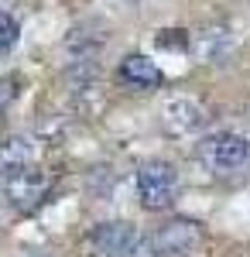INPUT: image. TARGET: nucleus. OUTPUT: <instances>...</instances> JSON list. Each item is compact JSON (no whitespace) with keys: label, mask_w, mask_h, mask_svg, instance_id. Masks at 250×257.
Returning a JSON list of instances; mask_svg holds the SVG:
<instances>
[{"label":"nucleus","mask_w":250,"mask_h":257,"mask_svg":"<svg viewBox=\"0 0 250 257\" xmlns=\"http://www.w3.org/2000/svg\"><path fill=\"white\" fill-rule=\"evenodd\" d=\"M195 158L212 175H230L250 161V141L240 138V134H230V131L209 134L195 144Z\"/></svg>","instance_id":"1"},{"label":"nucleus","mask_w":250,"mask_h":257,"mask_svg":"<svg viewBox=\"0 0 250 257\" xmlns=\"http://www.w3.org/2000/svg\"><path fill=\"white\" fill-rule=\"evenodd\" d=\"M137 196L148 213L172 209L178 199V172L168 161H144L137 168Z\"/></svg>","instance_id":"2"},{"label":"nucleus","mask_w":250,"mask_h":257,"mask_svg":"<svg viewBox=\"0 0 250 257\" xmlns=\"http://www.w3.org/2000/svg\"><path fill=\"white\" fill-rule=\"evenodd\" d=\"M144 240L151 247V257H195L206 243V233L192 219H172Z\"/></svg>","instance_id":"3"},{"label":"nucleus","mask_w":250,"mask_h":257,"mask_svg":"<svg viewBox=\"0 0 250 257\" xmlns=\"http://www.w3.org/2000/svg\"><path fill=\"white\" fill-rule=\"evenodd\" d=\"M137 240L141 237L131 223L113 219V223H96L82 240V250H86V257H131Z\"/></svg>","instance_id":"4"},{"label":"nucleus","mask_w":250,"mask_h":257,"mask_svg":"<svg viewBox=\"0 0 250 257\" xmlns=\"http://www.w3.org/2000/svg\"><path fill=\"white\" fill-rule=\"evenodd\" d=\"M48 189H52V178L38 172V168H24V172H14V175L4 178V199L18 209V213H35L45 196H48Z\"/></svg>","instance_id":"5"},{"label":"nucleus","mask_w":250,"mask_h":257,"mask_svg":"<svg viewBox=\"0 0 250 257\" xmlns=\"http://www.w3.org/2000/svg\"><path fill=\"white\" fill-rule=\"evenodd\" d=\"M165 123H168V131H175V134H195V131H202L209 123V113H206L202 103L182 96V99H172L165 106Z\"/></svg>","instance_id":"6"},{"label":"nucleus","mask_w":250,"mask_h":257,"mask_svg":"<svg viewBox=\"0 0 250 257\" xmlns=\"http://www.w3.org/2000/svg\"><path fill=\"white\" fill-rule=\"evenodd\" d=\"M116 76H120V82H127V86H134V89H154V86L165 82L161 69H158L151 59H144V55H127V59L120 62Z\"/></svg>","instance_id":"7"},{"label":"nucleus","mask_w":250,"mask_h":257,"mask_svg":"<svg viewBox=\"0 0 250 257\" xmlns=\"http://www.w3.org/2000/svg\"><path fill=\"white\" fill-rule=\"evenodd\" d=\"M31 161H35V148L28 138H7L0 144V178L24 172Z\"/></svg>","instance_id":"8"},{"label":"nucleus","mask_w":250,"mask_h":257,"mask_svg":"<svg viewBox=\"0 0 250 257\" xmlns=\"http://www.w3.org/2000/svg\"><path fill=\"white\" fill-rule=\"evenodd\" d=\"M195 48H199V55L202 62H219L226 52H230V38H226V31H202L199 38H195Z\"/></svg>","instance_id":"9"},{"label":"nucleus","mask_w":250,"mask_h":257,"mask_svg":"<svg viewBox=\"0 0 250 257\" xmlns=\"http://www.w3.org/2000/svg\"><path fill=\"white\" fill-rule=\"evenodd\" d=\"M18 35H21L18 21L11 18V14H4V11H0V52H11V48L18 45Z\"/></svg>","instance_id":"10"},{"label":"nucleus","mask_w":250,"mask_h":257,"mask_svg":"<svg viewBox=\"0 0 250 257\" xmlns=\"http://www.w3.org/2000/svg\"><path fill=\"white\" fill-rule=\"evenodd\" d=\"M192 38L185 31H161L158 35V48H189Z\"/></svg>","instance_id":"11"},{"label":"nucleus","mask_w":250,"mask_h":257,"mask_svg":"<svg viewBox=\"0 0 250 257\" xmlns=\"http://www.w3.org/2000/svg\"><path fill=\"white\" fill-rule=\"evenodd\" d=\"M18 86H21L18 76H4V79H0V110H4V106H7L14 96H18Z\"/></svg>","instance_id":"12"}]
</instances>
